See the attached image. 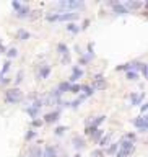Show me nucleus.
Masks as SVG:
<instances>
[{"instance_id": "obj_1", "label": "nucleus", "mask_w": 148, "mask_h": 157, "mask_svg": "<svg viewBox=\"0 0 148 157\" xmlns=\"http://www.w3.org/2000/svg\"><path fill=\"white\" fill-rule=\"evenodd\" d=\"M83 7H85V3H83V2H80V0H62V2L55 3V5H54V8H55V10H63L62 13H67L69 10L75 11V10L83 8Z\"/></svg>"}, {"instance_id": "obj_2", "label": "nucleus", "mask_w": 148, "mask_h": 157, "mask_svg": "<svg viewBox=\"0 0 148 157\" xmlns=\"http://www.w3.org/2000/svg\"><path fill=\"white\" fill-rule=\"evenodd\" d=\"M5 100H7V103H10V105H17L23 100V92L20 90L18 87L8 88V90L5 92Z\"/></svg>"}, {"instance_id": "obj_3", "label": "nucleus", "mask_w": 148, "mask_h": 157, "mask_svg": "<svg viewBox=\"0 0 148 157\" xmlns=\"http://www.w3.org/2000/svg\"><path fill=\"white\" fill-rule=\"evenodd\" d=\"M134 149H135L134 142L129 139H122L121 142H119V152H122L124 155H130L132 152H134Z\"/></svg>"}, {"instance_id": "obj_4", "label": "nucleus", "mask_w": 148, "mask_h": 157, "mask_svg": "<svg viewBox=\"0 0 148 157\" xmlns=\"http://www.w3.org/2000/svg\"><path fill=\"white\" fill-rule=\"evenodd\" d=\"M78 13L75 11H67V13H57V21H72V20H77Z\"/></svg>"}, {"instance_id": "obj_5", "label": "nucleus", "mask_w": 148, "mask_h": 157, "mask_svg": "<svg viewBox=\"0 0 148 157\" xmlns=\"http://www.w3.org/2000/svg\"><path fill=\"white\" fill-rule=\"evenodd\" d=\"M91 88L93 90H104L106 88V79H103V77H96L93 79V85H91Z\"/></svg>"}, {"instance_id": "obj_6", "label": "nucleus", "mask_w": 148, "mask_h": 157, "mask_svg": "<svg viewBox=\"0 0 148 157\" xmlns=\"http://www.w3.org/2000/svg\"><path fill=\"white\" fill-rule=\"evenodd\" d=\"M15 15H17V18H29L31 8H29L28 5H21V8L15 11Z\"/></svg>"}, {"instance_id": "obj_7", "label": "nucleus", "mask_w": 148, "mask_h": 157, "mask_svg": "<svg viewBox=\"0 0 148 157\" xmlns=\"http://www.w3.org/2000/svg\"><path fill=\"white\" fill-rule=\"evenodd\" d=\"M111 5H113V8H114V11L117 15H127L129 13V10L124 7V3H117V2H109Z\"/></svg>"}, {"instance_id": "obj_8", "label": "nucleus", "mask_w": 148, "mask_h": 157, "mask_svg": "<svg viewBox=\"0 0 148 157\" xmlns=\"http://www.w3.org/2000/svg\"><path fill=\"white\" fill-rule=\"evenodd\" d=\"M59 116H60V110H55V111H51V113H47L44 116V123H54L59 119Z\"/></svg>"}, {"instance_id": "obj_9", "label": "nucleus", "mask_w": 148, "mask_h": 157, "mask_svg": "<svg viewBox=\"0 0 148 157\" xmlns=\"http://www.w3.org/2000/svg\"><path fill=\"white\" fill-rule=\"evenodd\" d=\"M143 98H145V93H143V92L142 93H132L130 95V105L132 106H137V105L142 103Z\"/></svg>"}, {"instance_id": "obj_10", "label": "nucleus", "mask_w": 148, "mask_h": 157, "mask_svg": "<svg viewBox=\"0 0 148 157\" xmlns=\"http://www.w3.org/2000/svg\"><path fill=\"white\" fill-rule=\"evenodd\" d=\"M82 75H83V70L80 69L78 66H75V67H73V72H72V75H70V79H69V82H70V83L77 82V80L82 77Z\"/></svg>"}, {"instance_id": "obj_11", "label": "nucleus", "mask_w": 148, "mask_h": 157, "mask_svg": "<svg viewBox=\"0 0 148 157\" xmlns=\"http://www.w3.org/2000/svg\"><path fill=\"white\" fill-rule=\"evenodd\" d=\"M49 74H51V66L42 64V66L39 67V79H41V80L47 79V77H49Z\"/></svg>"}, {"instance_id": "obj_12", "label": "nucleus", "mask_w": 148, "mask_h": 157, "mask_svg": "<svg viewBox=\"0 0 148 157\" xmlns=\"http://www.w3.org/2000/svg\"><path fill=\"white\" fill-rule=\"evenodd\" d=\"M124 7H125L127 10H138L143 7L142 2H134V0H127L125 3H124Z\"/></svg>"}, {"instance_id": "obj_13", "label": "nucleus", "mask_w": 148, "mask_h": 157, "mask_svg": "<svg viewBox=\"0 0 148 157\" xmlns=\"http://www.w3.org/2000/svg\"><path fill=\"white\" fill-rule=\"evenodd\" d=\"M17 38L20 39V41H26V39L31 38V33H29V31H26L25 28H20V30L17 31Z\"/></svg>"}, {"instance_id": "obj_14", "label": "nucleus", "mask_w": 148, "mask_h": 157, "mask_svg": "<svg viewBox=\"0 0 148 157\" xmlns=\"http://www.w3.org/2000/svg\"><path fill=\"white\" fill-rule=\"evenodd\" d=\"M44 157H57V149L52 146H46L44 147Z\"/></svg>"}, {"instance_id": "obj_15", "label": "nucleus", "mask_w": 148, "mask_h": 157, "mask_svg": "<svg viewBox=\"0 0 148 157\" xmlns=\"http://www.w3.org/2000/svg\"><path fill=\"white\" fill-rule=\"evenodd\" d=\"M72 142H73L75 149H83V147H85V139L80 138V136H75V138L72 139Z\"/></svg>"}, {"instance_id": "obj_16", "label": "nucleus", "mask_w": 148, "mask_h": 157, "mask_svg": "<svg viewBox=\"0 0 148 157\" xmlns=\"http://www.w3.org/2000/svg\"><path fill=\"white\" fill-rule=\"evenodd\" d=\"M127 67H129V70H132V72H137L138 69L142 70V67H143V62H138V61H132V62H129V64H127Z\"/></svg>"}, {"instance_id": "obj_17", "label": "nucleus", "mask_w": 148, "mask_h": 157, "mask_svg": "<svg viewBox=\"0 0 148 157\" xmlns=\"http://www.w3.org/2000/svg\"><path fill=\"white\" fill-rule=\"evenodd\" d=\"M145 123H148L146 116H145V118H142V116H140V118H135V119H132V124H134V126H137L138 129H142V128L145 126Z\"/></svg>"}, {"instance_id": "obj_18", "label": "nucleus", "mask_w": 148, "mask_h": 157, "mask_svg": "<svg viewBox=\"0 0 148 157\" xmlns=\"http://www.w3.org/2000/svg\"><path fill=\"white\" fill-rule=\"evenodd\" d=\"M93 57H94V52H86V54L83 52L82 57H80V64H88Z\"/></svg>"}, {"instance_id": "obj_19", "label": "nucleus", "mask_w": 148, "mask_h": 157, "mask_svg": "<svg viewBox=\"0 0 148 157\" xmlns=\"http://www.w3.org/2000/svg\"><path fill=\"white\" fill-rule=\"evenodd\" d=\"M106 119V116L104 115H101V116H96L94 119H91V121H88V124H90V126H94V128H98L99 124H101L103 121H104Z\"/></svg>"}, {"instance_id": "obj_20", "label": "nucleus", "mask_w": 148, "mask_h": 157, "mask_svg": "<svg viewBox=\"0 0 148 157\" xmlns=\"http://www.w3.org/2000/svg\"><path fill=\"white\" fill-rule=\"evenodd\" d=\"M57 51H59V54H62V56H67V54H70V51H69V46H67L65 43H59V44H57Z\"/></svg>"}, {"instance_id": "obj_21", "label": "nucleus", "mask_w": 148, "mask_h": 157, "mask_svg": "<svg viewBox=\"0 0 148 157\" xmlns=\"http://www.w3.org/2000/svg\"><path fill=\"white\" fill-rule=\"evenodd\" d=\"M70 85H72L70 82H60V83H59V87H57V90L63 95L65 92H70Z\"/></svg>"}, {"instance_id": "obj_22", "label": "nucleus", "mask_w": 148, "mask_h": 157, "mask_svg": "<svg viewBox=\"0 0 148 157\" xmlns=\"http://www.w3.org/2000/svg\"><path fill=\"white\" fill-rule=\"evenodd\" d=\"M85 98H86V95H85V93H83V95H80L78 98H75L73 102H70V106H72V108H77V106H80V105L83 103V100H85Z\"/></svg>"}, {"instance_id": "obj_23", "label": "nucleus", "mask_w": 148, "mask_h": 157, "mask_svg": "<svg viewBox=\"0 0 148 157\" xmlns=\"http://www.w3.org/2000/svg\"><path fill=\"white\" fill-rule=\"evenodd\" d=\"M111 138H113V132H109V134L103 136V138H101V141H99V146H101V147H106L107 144L111 142Z\"/></svg>"}, {"instance_id": "obj_24", "label": "nucleus", "mask_w": 148, "mask_h": 157, "mask_svg": "<svg viewBox=\"0 0 148 157\" xmlns=\"http://www.w3.org/2000/svg\"><path fill=\"white\" fill-rule=\"evenodd\" d=\"M117 147H119V142H111V146L106 149V154H109V155L117 154Z\"/></svg>"}, {"instance_id": "obj_25", "label": "nucleus", "mask_w": 148, "mask_h": 157, "mask_svg": "<svg viewBox=\"0 0 148 157\" xmlns=\"http://www.w3.org/2000/svg\"><path fill=\"white\" fill-rule=\"evenodd\" d=\"M5 54H7V57H8V59H11V57H17V56H18V49H17V47H10V49L7 51Z\"/></svg>"}, {"instance_id": "obj_26", "label": "nucleus", "mask_w": 148, "mask_h": 157, "mask_svg": "<svg viewBox=\"0 0 148 157\" xmlns=\"http://www.w3.org/2000/svg\"><path fill=\"white\" fill-rule=\"evenodd\" d=\"M26 111H28V115H29L31 118H36V116H38V113H39V110H36L34 106H31V105L26 108Z\"/></svg>"}, {"instance_id": "obj_27", "label": "nucleus", "mask_w": 148, "mask_h": 157, "mask_svg": "<svg viewBox=\"0 0 148 157\" xmlns=\"http://www.w3.org/2000/svg\"><path fill=\"white\" fill-rule=\"evenodd\" d=\"M103 136H104V131H103V129H96V131H94V134L91 136V138H93L94 141H101Z\"/></svg>"}, {"instance_id": "obj_28", "label": "nucleus", "mask_w": 148, "mask_h": 157, "mask_svg": "<svg viewBox=\"0 0 148 157\" xmlns=\"http://www.w3.org/2000/svg\"><path fill=\"white\" fill-rule=\"evenodd\" d=\"M80 90L85 92V95H86V96H90V95H93V93H94V90H93L91 87H88V85H82V88H80Z\"/></svg>"}, {"instance_id": "obj_29", "label": "nucleus", "mask_w": 148, "mask_h": 157, "mask_svg": "<svg viewBox=\"0 0 148 157\" xmlns=\"http://www.w3.org/2000/svg\"><path fill=\"white\" fill-rule=\"evenodd\" d=\"M10 67H11V62H10V61L3 62V67H2V72H0V75H5L7 72L10 70Z\"/></svg>"}, {"instance_id": "obj_30", "label": "nucleus", "mask_w": 148, "mask_h": 157, "mask_svg": "<svg viewBox=\"0 0 148 157\" xmlns=\"http://www.w3.org/2000/svg\"><path fill=\"white\" fill-rule=\"evenodd\" d=\"M67 30H69L70 33H78V31H80V26L73 25V23H69V25H67Z\"/></svg>"}, {"instance_id": "obj_31", "label": "nucleus", "mask_w": 148, "mask_h": 157, "mask_svg": "<svg viewBox=\"0 0 148 157\" xmlns=\"http://www.w3.org/2000/svg\"><path fill=\"white\" fill-rule=\"evenodd\" d=\"M23 75H25V74H23V70H20L18 74H17V79H15V85H20V83L23 82Z\"/></svg>"}, {"instance_id": "obj_32", "label": "nucleus", "mask_w": 148, "mask_h": 157, "mask_svg": "<svg viewBox=\"0 0 148 157\" xmlns=\"http://www.w3.org/2000/svg\"><path fill=\"white\" fill-rule=\"evenodd\" d=\"M91 157H104V152H103L101 149H94V151L91 152Z\"/></svg>"}, {"instance_id": "obj_33", "label": "nucleus", "mask_w": 148, "mask_h": 157, "mask_svg": "<svg viewBox=\"0 0 148 157\" xmlns=\"http://www.w3.org/2000/svg\"><path fill=\"white\" fill-rule=\"evenodd\" d=\"M65 129H67L65 126H57V128L54 129V132H55V136H62V134H63V131H65Z\"/></svg>"}, {"instance_id": "obj_34", "label": "nucleus", "mask_w": 148, "mask_h": 157, "mask_svg": "<svg viewBox=\"0 0 148 157\" xmlns=\"http://www.w3.org/2000/svg\"><path fill=\"white\" fill-rule=\"evenodd\" d=\"M34 136H36V131H33V129H29V131H28V132H26V136H25V139H26V141H31V139H33V138H34Z\"/></svg>"}, {"instance_id": "obj_35", "label": "nucleus", "mask_w": 148, "mask_h": 157, "mask_svg": "<svg viewBox=\"0 0 148 157\" xmlns=\"http://www.w3.org/2000/svg\"><path fill=\"white\" fill-rule=\"evenodd\" d=\"M127 79H129V80H137V72L127 70Z\"/></svg>"}, {"instance_id": "obj_36", "label": "nucleus", "mask_w": 148, "mask_h": 157, "mask_svg": "<svg viewBox=\"0 0 148 157\" xmlns=\"http://www.w3.org/2000/svg\"><path fill=\"white\" fill-rule=\"evenodd\" d=\"M10 82V79L7 77V75H0V83H2V85H5V83H8Z\"/></svg>"}, {"instance_id": "obj_37", "label": "nucleus", "mask_w": 148, "mask_h": 157, "mask_svg": "<svg viewBox=\"0 0 148 157\" xmlns=\"http://www.w3.org/2000/svg\"><path fill=\"white\" fill-rule=\"evenodd\" d=\"M82 85H70V92H73V93H78Z\"/></svg>"}, {"instance_id": "obj_38", "label": "nucleus", "mask_w": 148, "mask_h": 157, "mask_svg": "<svg viewBox=\"0 0 148 157\" xmlns=\"http://www.w3.org/2000/svg\"><path fill=\"white\" fill-rule=\"evenodd\" d=\"M142 74L145 75V79H148V64H143V67H142Z\"/></svg>"}, {"instance_id": "obj_39", "label": "nucleus", "mask_w": 148, "mask_h": 157, "mask_svg": "<svg viewBox=\"0 0 148 157\" xmlns=\"http://www.w3.org/2000/svg\"><path fill=\"white\" fill-rule=\"evenodd\" d=\"M11 7H13V8H15V11H17V10H20V8H21V3H20V2H11Z\"/></svg>"}, {"instance_id": "obj_40", "label": "nucleus", "mask_w": 148, "mask_h": 157, "mask_svg": "<svg viewBox=\"0 0 148 157\" xmlns=\"http://www.w3.org/2000/svg\"><path fill=\"white\" fill-rule=\"evenodd\" d=\"M41 124H42L41 119H33V126H41Z\"/></svg>"}, {"instance_id": "obj_41", "label": "nucleus", "mask_w": 148, "mask_h": 157, "mask_svg": "<svg viewBox=\"0 0 148 157\" xmlns=\"http://www.w3.org/2000/svg\"><path fill=\"white\" fill-rule=\"evenodd\" d=\"M88 25H90V20H85V21H83V26H82V30H86V28H88Z\"/></svg>"}, {"instance_id": "obj_42", "label": "nucleus", "mask_w": 148, "mask_h": 157, "mask_svg": "<svg viewBox=\"0 0 148 157\" xmlns=\"http://www.w3.org/2000/svg\"><path fill=\"white\" fill-rule=\"evenodd\" d=\"M145 111H148V103L142 105V113H145Z\"/></svg>"}, {"instance_id": "obj_43", "label": "nucleus", "mask_w": 148, "mask_h": 157, "mask_svg": "<svg viewBox=\"0 0 148 157\" xmlns=\"http://www.w3.org/2000/svg\"><path fill=\"white\" fill-rule=\"evenodd\" d=\"M140 131H148V123H145V126H143Z\"/></svg>"}, {"instance_id": "obj_44", "label": "nucleus", "mask_w": 148, "mask_h": 157, "mask_svg": "<svg viewBox=\"0 0 148 157\" xmlns=\"http://www.w3.org/2000/svg\"><path fill=\"white\" fill-rule=\"evenodd\" d=\"M116 157H127V155H124L122 152H117V154H116Z\"/></svg>"}, {"instance_id": "obj_45", "label": "nucleus", "mask_w": 148, "mask_h": 157, "mask_svg": "<svg viewBox=\"0 0 148 157\" xmlns=\"http://www.w3.org/2000/svg\"><path fill=\"white\" fill-rule=\"evenodd\" d=\"M73 157H82V155H80V154H75V155H73Z\"/></svg>"}, {"instance_id": "obj_46", "label": "nucleus", "mask_w": 148, "mask_h": 157, "mask_svg": "<svg viewBox=\"0 0 148 157\" xmlns=\"http://www.w3.org/2000/svg\"><path fill=\"white\" fill-rule=\"evenodd\" d=\"M146 7H148V2H146Z\"/></svg>"}, {"instance_id": "obj_47", "label": "nucleus", "mask_w": 148, "mask_h": 157, "mask_svg": "<svg viewBox=\"0 0 148 157\" xmlns=\"http://www.w3.org/2000/svg\"><path fill=\"white\" fill-rule=\"evenodd\" d=\"M146 119H148V115H146Z\"/></svg>"}]
</instances>
